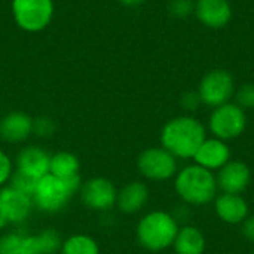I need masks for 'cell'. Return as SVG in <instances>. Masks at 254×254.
<instances>
[{"mask_svg":"<svg viewBox=\"0 0 254 254\" xmlns=\"http://www.w3.org/2000/svg\"><path fill=\"white\" fill-rule=\"evenodd\" d=\"M205 140L204 125L192 116H177L168 121L161 131V144L173 156L193 158Z\"/></svg>","mask_w":254,"mask_h":254,"instance_id":"1","label":"cell"},{"mask_svg":"<svg viewBox=\"0 0 254 254\" xmlns=\"http://www.w3.org/2000/svg\"><path fill=\"white\" fill-rule=\"evenodd\" d=\"M80 174L65 180H61L52 174H46L37 180V186L33 193V204L37 210L48 214L60 213L80 190Z\"/></svg>","mask_w":254,"mask_h":254,"instance_id":"2","label":"cell"},{"mask_svg":"<svg viewBox=\"0 0 254 254\" xmlns=\"http://www.w3.org/2000/svg\"><path fill=\"white\" fill-rule=\"evenodd\" d=\"M63 238L55 229H43L39 234L12 231L0 237V254H57Z\"/></svg>","mask_w":254,"mask_h":254,"instance_id":"3","label":"cell"},{"mask_svg":"<svg viewBox=\"0 0 254 254\" xmlns=\"http://www.w3.org/2000/svg\"><path fill=\"white\" fill-rule=\"evenodd\" d=\"M217 189L214 174L199 165H189L176 177L179 196L190 205H205L211 202L217 195Z\"/></svg>","mask_w":254,"mask_h":254,"instance_id":"4","label":"cell"},{"mask_svg":"<svg viewBox=\"0 0 254 254\" xmlns=\"http://www.w3.org/2000/svg\"><path fill=\"white\" fill-rule=\"evenodd\" d=\"M177 232L176 219L165 211H152L137 225V240L150 252H161L173 246Z\"/></svg>","mask_w":254,"mask_h":254,"instance_id":"5","label":"cell"},{"mask_svg":"<svg viewBox=\"0 0 254 254\" xmlns=\"http://www.w3.org/2000/svg\"><path fill=\"white\" fill-rule=\"evenodd\" d=\"M12 15L19 28L28 33L42 31L54 16L52 0H12Z\"/></svg>","mask_w":254,"mask_h":254,"instance_id":"6","label":"cell"},{"mask_svg":"<svg viewBox=\"0 0 254 254\" xmlns=\"http://www.w3.org/2000/svg\"><path fill=\"white\" fill-rule=\"evenodd\" d=\"M198 94L201 103L213 109L229 103L235 95V82L232 74L223 68L208 71L199 82Z\"/></svg>","mask_w":254,"mask_h":254,"instance_id":"7","label":"cell"},{"mask_svg":"<svg viewBox=\"0 0 254 254\" xmlns=\"http://www.w3.org/2000/svg\"><path fill=\"white\" fill-rule=\"evenodd\" d=\"M210 131L219 140H232L240 137L247 127V116L244 109L237 103H226L213 110L208 121Z\"/></svg>","mask_w":254,"mask_h":254,"instance_id":"8","label":"cell"},{"mask_svg":"<svg viewBox=\"0 0 254 254\" xmlns=\"http://www.w3.org/2000/svg\"><path fill=\"white\" fill-rule=\"evenodd\" d=\"M138 171L149 180H168L177 171V161L164 147H149L137 159Z\"/></svg>","mask_w":254,"mask_h":254,"instance_id":"9","label":"cell"},{"mask_svg":"<svg viewBox=\"0 0 254 254\" xmlns=\"http://www.w3.org/2000/svg\"><path fill=\"white\" fill-rule=\"evenodd\" d=\"M79 193L85 207L94 211H109L116 205L118 199V189L104 177H92L86 180L82 183Z\"/></svg>","mask_w":254,"mask_h":254,"instance_id":"10","label":"cell"},{"mask_svg":"<svg viewBox=\"0 0 254 254\" xmlns=\"http://www.w3.org/2000/svg\"><path fill=\"white\" fill-rule=\"evenodd\" d=\"M34 204L33 199L10 186H3L0 189V211L3 213L7 225H21L24 223Z\"/></svg>","mask_w":254,"mask_h":254,"instance_id":"11","label":"cell"},{"mask_svg":"<svg viewBox=\"0 0 254 254\" xmlns=\"http://www.w3.org/2000/svg\"><path fill=\"white\" fill-rule=\"evenodd\" d=\"M193 13L204 27L213 30L226 27L234 16L229 0H196Z\"/></svg>","mask_w":254,"mask_h":254,"instance_id":"12","label":"cell"},{"mask_svg":"<svg viewBox=\"0 0 254 254\" xmlns=\"http://www.w3.org/2000/svg\"><path fill=\"white\" fill-rule=\"evenodd\" d=\"M250 168L240 161H229L219 170L216 177L217 188L223 190V193L240 195L243 193L250 185Z\"/></svg>","mask_w":254,"mask_h":254,"instance_id":"13","label":"cell"},{"mask_svg":"<svg viewBox=\"0 0 254 254\" xmlns=\"http://www.w3.org/2000/svg\"><path fill=\"white\" fill-rule=\"evenodd\" d=\"M34 119L24 112H10L0 121V138L10 144L25 141L33 134Z\"/></svg>","mask_w":254,"mask_h":254,"instance_id":"14","label":"cell"},{"mask_svg":"<svg viewBox=\"0 0 254 254\" xmlns=\"http://www.w3.org/2000/svg\"><path fill=\"white\" fill-rule=\"evenodd\" d=\"M196 165L207 170H220L231 161L229 146L219 138H205L193 156Z\"/></svg>","mask_w":254,"mask_h":254,"instance_id":"15","label":"cell"},{"mask_svg":"<svg viewBox=\"0 0 254 254\" xmlns=\"http://www.w3.org/2000/svg\"><path fill=\"white\" fill-rule=\"evenodd\" d=\"M51 155L39 146H27L16 155V170L34 179H42L49 174Z\"/></svg>","mask_w":254,"mask_h":254,"instance_id":"16","label":"cell"},{"mask_svg":"<svg viewBox=\"0 0 254 254\" xmlns=\"http://www.w3.org/2000/svg\"><path fill=\"white\" fill-rule=\"evenodd\" d=\"M217 216L229 225L243 223L249 216V205L246 199L240 195L222 193L216 198L214 204Z\"/></svg>","mask_w":254,"mask_h":254,"instance_id":"17","label":"cell"},{"mask_svg":"<svg viewBox=\"0 0 254 254\" xmlns=\"http://www.w3.org/2000/svg\"><path fill=\"white\" fill-rule=\"evenodd\" d=\"M149 199V189L141 182H131L118 192L116 205L125 214L140 211Z\"/></svg>","mask_w":254,"mask_h":254,"instance_id":"18","label":"cell"},{"mask_svg":"<svg viewBox=\"0 0 254 254\" xmlns=\"http://www.w3.org/2000/svg\"><path fill=\"white\" fill-rule=\"evenodd\" d=\"M177 254H202L205 250V238L195 226H183L179 229L173 243Z\"/></svg>","mask_w":254,"mask_h":254,"instance_id":"19","label":"cell"},{"mask_svg":"<svg viewBox=\"0 0 254 254\" xmlns=\"http://www.w3.org/2000/svg\"><path fill=\"white\" fill-rule=\"evenodd\" d=\"M80 162L79 158L71 152H57L51 156L49 164V174L65 180L74 176H79Z\"/></svg>","mask_w":254,"mask_h":254,"instance_id":"20","label":"cell"},{"mask_svg":"<svg viewBox=\"0 0 254 254\" xmlns=\"http://www.w3.org/2000/svg\"><path fill=\"white\" fill-rule=\"evenodd\" d=\"M60 252L61 254H100V247L92 237L77 234L63 241Z\"/></svg>","mask_w":254,"mask_h":254,"instance_id":"21","label":"cell"},{"mask_svg":"<svg viewBox=\"0 0 254 254\" xmlns=\"http://www.w3.org/2000/svg\"><path fill=\"white\" fill-rule=\"evenodd\" d=\"M7 186H10L12 189L18 190V192H21V193H24L33 199V193H34L36 186H37V179H34V177L22 173V171L15 170L10 176Z\"/></svg>","mask_w":254,"mask_h":254,"instance_id":"22","label":"cell"},{"mask_svg":"<svg viewBox=\"0 0 254 254\" xmlns=\"http://www.w3.org/2000/svg\"><path fill=\"white\" fill-rule=\"evenodd\" d=\"M55 129H57L55 122L48 116H40V118L34 119V122H33V132L40 138L52 137Z\"/></svg>","mask_w":254,"mask_h":254,"instance_id":"23","label":"cell"},{"mask_svg":"<svg viewBox=\"0 0 254 254\" xmlns=\"http://www.w3.org/2000/svg\"><path fill=\"white\" fill-rule=\"evenodd\" d=\"M237 104L241 109H254V83H246L235 92Z\"/></svg>","mask_w":254,"mask_h":254,"instance_id":"24","label":"cell"},{"mask_svg":"<svg viewBox=\"0 0 254 254\" xmlns=\"http://www.w3.org/2000/svg\"><path fill=\"white\" fill-rule=\"evenodd\" d=\"M168 10L176 18H186L193 13L195 1L193 0H171L168 4Z\"/></svg>","mask_w":254,"mask_h":254,"instance_id":"25","label":"cell"},{"mask_svg":"<svg viewBox=\"0 0 254 254\" xmlns=\"http://www.w3.org/2000/svg\"><path fill=\"white\" fill-rule=\"evenodd\" d=\"M13 162L6 152L0 149V188L6 186L13 173Z\"/></svg>","mask_w":254,"mask_h":254,"instance_id":"26","label":"cell"},{"mask_svg":"<svg viewBox=\"0 0 254 254\" xmlns=\"http://www.w3.org/2000/svg\"><path fill=\"white\" fill-rule=\"evenodd\" d=\"M199 104H202V103H201V98H199L198 91L196 92L195 91H189V92H186L182 97V106L186 110H196L199 107Z\"/></svg>","mask_w":254,"mask_h":254,"instance_id":"27","label":"cell"},{"mask_svg":"<svg viewBox=\"0 0 254 254\" xmlns=\"http://www.w3.org/2000/svg\"><path fill=\"white\" fill-rule=\"evenodd\" d=\"M243 235L250 240L254 241V216H250L244 220V225H243Z\"/></svg>","mask_w":254,"mask_h":254,"instance_id":"28","label":"cell"},{"mask_svg":"<svg viewBox=\"0 0 254 254\" xmlns=\"http://www.w3.org/2000/svg\"><path fill=\"white\" fill-rule=\"evenodd\" d=\"M119 3H122V4H125V6H138V4H141L144 0H118Z\"/></svg>","mask_w":254,"mask_h":254,"instance_id":"29","label":"cell"},{"mask_svg":"<svg viewBox=\"0 0 254 254\" xmlns=\"http://www.w3.org/2000/svg\"><path fill=\"white\" fill-rule=\"evenodd\" d=\"M6 226H7V222H6V219H4L3 213L0 211V231H1L3 228H6Z\"/></svg>","mask_w":254,"mask_h":254,"instance_id":"30","label":"cell"}]
</instances>
